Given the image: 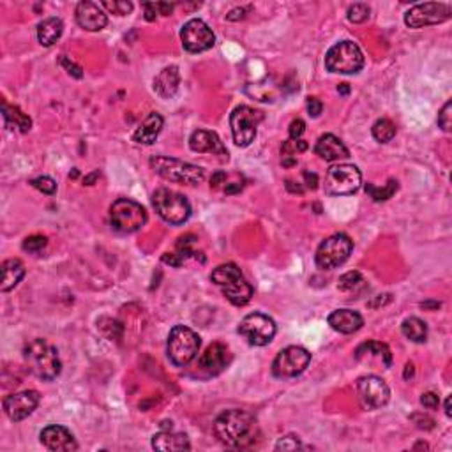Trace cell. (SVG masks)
Returning a JSON list of instances; mask_svg holds the SVG:
<instances>
[{"mask_svg":"<svg viewBox=\"0 0 452 452\" xmlns=\"http://www.w3.org/2000/svg\"><path fill=\"white\" fill-rule=\"evenodd\" d=\"M0 272H2V283H0V290L2 292H9L25 276V267L20 262L18 258H11V260H6L0 267Z\"/></svg>","mask_w":452,"mask_h":452,"instance_id":"cell-28","label":"cell"},{"mask_svg":"<svg viewBox=\"0 0 452 452\" xmlns=\"http://www.w3.org/2000/svg\"><path fill=\"white\" fill-rule=\"evenodd\" d=\"M373 138L380 143H387L396 136V126H394L393 120L389 119H378L377 122L373 124Z\"/></svg>","mask_w":452,"mask_h":452,"instance_id":"cell-33","label":"cell"},{"mask_svg":"<svg viewBox=\"0 0 452 452\" xmlns=\"http://www.w3.org/2000/svg\"><path fill=\"white\" fill-rule=\"evenodd\" d=\"M357 393H359L360 401L366 408H381L389 403L391 389L378 377H364L357 381Z\"/></svg>","mask_w":452,"mask_h":452,"instance_id":"cell-16","label":"cell"},{"mask_svg":"<svg viewBox=\"0 0 452 452\" xmlns=\"http://www.w3.org/2000/svg\"><path fill=\"white\" fill-rule=\"evenodd\" d=\"M64 32V23L59 18H46L38 25V39L43 46L55 45Z\"/></svg>","mask_w":452,"mask_h":452,"instance_id":"cell-30","label":"cell"},{"mask_svg":"<svg viewBox=\"0 0 452 452\" xmlns=\"http://www.w3.org/2000/svg\"><path fill=\"white\" fill-rule=\"evenodd\" d=\"M304 131H306V124H304V120L300 119L292 120L290 129H288V133H290V140H300V136L304 135Z\"/></svg>","mask_w":452,"mask_h":452,"instance_id":"cell-43","label":"cell"},{"mask_svg":"<svg viewBox=\"0 0 452 452\" xmlns=\"http://www.w3.org/2000/svg\"><path fill=\"white\" fill-rule=\"evenodd\" d=\"M326 68L330 73L355 75L364 68V55L355 43L341 41L327 52Z\"/></svg>","mask_w":452,"mask_h":452,"instance_id":"cell-7","label":"cell"},{"mask_svg":"<svg viewBox=\"0 0 452 452\" xmlns=\"http://www.w3.org/2000/svg\"><path fill=\"white\" fill-rule=\"evenodd\" d=\"M189 147L193 152L212 154V156H219L223 161H228V150L223 145L219 136L212 131H205V129L195 131L189 138Z\"/></svg>","mask_w":452,"mask_h":452,"instance_id":"cell-19","label":"cell"},{"mask_svg":"<svg viewBox=\"0 0 452 452\" xmlns=\"http://www.w3.org/2000/svg\"><path fill=\"white\" fill-rule=\"evenodd\" d=\"M263 120V113L251 106H237L230 115L233 142L239 147H249L256 138V127Z\"/></svg>","mask_w":452,"mask_h":452,"instance_id":"cell-10","label":"cell"},{"mask_svg":"<svg viewBox=\"0 0 452 452\" xmlns=\"http://www.w3.org/2000/svg\"><path fill=\"white\" fill-rule=\"evenodd\" d=\"M363 184V173L355 165H336L326 175V193L330 196H348L357 193Z\"/></svg>","mask_w":452,"mask_h":452,"instance_id":"cell-11","label":"cell"},{"mask_svg":"<svg viewBox=\"0 0 452 452\" xmlns=\"http://www.w3.org/2000/svg\"><path fill=\"white\" fill-rule=\"evenodd\" d=\"M23 357H25V363L29 364L30 371L41 380H55L62 371L59 351L45 340H32L30 343H27L23 348Z\"/></svg>","mask_w":452,"mask_h":452,"instance_id":"cell-2","label":"cell"},{"mask_svg":"<svg viewBox=\"0 0 452 452\" xmlns=\"http://www.w3.org/2000/svg\"><path fill=\"white\" fill-rule=\"evenodd\" d=\"M2 117L8 129H18L20 133H29L32 127V120L27 113H23L18 106H9L8 103H2Z\"/></svg>","mask_w":452,"mask_h":452,"instance_id":"cell-29","label":"cell"},{"mask_svg":"<svg viewBox=\"0 0 452 452\" xmlns=\"http://www.w3.org/2000/svg\"><path fill=\"white\" fill-rule=\"evenodd\" d=\"M76 22L82 29L89 30V32H98L108 25V16L98 4L85 0V2H80L76 6Z\"/></svg>","mask_w":452,"mask_h":452,"instance_id":"cell-21","label":"cell"},{"mask_svg":"<svg viewBox=\"0 0 452 452\" xmlns=\"http://www.w3.org/2000/svg\"><path fill=\"white\" fill-rule=\"evenodd\" d=\"M304 179H306V186L309 187V189H316V187H318V177H316V173L304 172Z\"/></svg>","mask_w":452,"mask_h":452,"instance_id":"cell-47","label":"cell"},{"mask_svg":"<svg viewBox=\"0 0 452 452\" xmlns=\"http://www.w3.org/2000/svg\"><path fill=\"white\" fill-rule=\"evenodd\" d=\"M451 115H452V103L447 101L444 105V108L440 110V113H438V126H440L445 133L451 131V126H452Z\"/></svg>","mask_w":452,"mask_h":452,"instance_id":"cell-40","label":"cell"},{"mask_svg":"<svg viewBox=\"0 0 452 452\" xmlns=\"http://www.w3.org/2000/svg\"><path fill=\"white\" fill-rule=\"evenodd\" d=\"M212 283L221 288V292L233 306H246L253 297V286L247 283L244 274L235 263H223L216 267L210 276Z\"/></svg>","mask_w":452,"mask_h":452,"instance_id":"cell-3","label":"cell"},{"mask_svg":"<svg viewBox=\"0 0 452 452\" xmlns=\"http://www.w3.org/2000/svg\"><path fill=\"white\" fill-rule=\"evenodd\" d=\"M311 353L302 347H288L277 353L272 363V373L277 378H293L306 371Z\"/></svg>","mask_w":452,"mask_h":452,"instance_id":"cell-13","label":"cell"},{"mask_svg":"<svg viewBox=\"0 0 452 452\" xmlns=\"http://www.w3.org/2000/svg\"><path fill=\"white\" fill-rule=\"evenodd\" d=\"M99 177V172H94L92 175H89V177H85V179H83V182L87 184V186H92L94 182H96V179H98Z\"/></svg>","mask_w":452,"mask_h":452,"instance_id":"cell-52","label":"cell"},{"mask_svg":"<svg viewBox=\"0 0 452 452\" xmlns=\"http://www.w3.org/2000/svg\"><path fill=\"white\" fill-rule=\"evenodd\" d=\"M445 415H447V417H452V410H451V398H447V401H445Z\"/></svg>","mask_w":452,"mask_h":452,"instance_id":"cell-55","label":"cell"},{"mask_svg":"<svg viewBox=\"0 0 452 452\" xmlns=\"http://www.w3.org/2000/svg\"><path fill=\"white\" fill-rule=\"evenodd\" d=\"M30 186L36 187L38 191L45 193V195H55L57 182L52 177H38V179L30 180Z\"/></svg>","mask_w":452,"mask_h":452,"instance_id":"cell-37","label":"cell"},{"mask_svg":"<svg viewBox=\"0 0 452 452\" xmlns=\"http://www.w3.org/2000/svg\"><path fill=\"white\" fill-rule=\"evenodd\" d=\"M39 438H41V444L53 452H71L78 449V444H76L71 431L66 430L64 426H57V424L45 428Z\"/></svg>","mask_w":452,"mask_h":452,"instance_id":"cell-20","label":"cell"},{"mask_svg":"<svg viewBox=\"0 0 452 452\" xmlns=\"http://www.w3.org/2000/svg\"><path fill=\"white\" fill-rule=\"evenodd\" d=\"M143 9H145V20L147 22H154L157 16V9H156V4H145L143 6Z\"/></svg>","mask_w":452,"mask_h":452,"instance_id":"cell-49","label":"cell"},{"mask_svg":"<svg viewBox=\"0 0 452 452\" xmlns=\"http://www.w3.org/2000/svg\"><path fill=\"white\" fill-rule=\"evenodd\" d=\"M355 359L360 363H380L384 367H391L393 364V353H391L389 347L385 343H378V341H370L357 348L355 351Z\"/></svg>","mask_w":452,"mask_h":452,"instance_id":"cell-22","label":"cell"},{"mask_svg":"<svg viewBox=\"0 0 452 452\" xmlns=\"http://www.w3.org/2000/svg\"><path fill=\"white\" fill-rule=\"evenodd\" d=\"M411 421H414L415 424H417L418 430H433L435 428V421L431 417H428V415H423V414H414L411 415Z\"/></svg>","mask_w":452,"mask_h":452,"instance_id":"cell-42","label":"cell"},{"mask_svg":"<svg viewBox=\"0 0 452 452\" xmlns=\"http://www.w3.org/2000/svg\"><path fill=\"white\" fill-rule=\"evenodd\" d=\"M452 9L449 4H442V2H424V4H417L411 9H408L404 15V23L410 29H423V27L438 25L451 18Z\"/></svg>","mask_w":452,"mask_h":452,"instance_id":"cell-14","label":"cell"},{"mask_svg":"<svg viewBox=\"0 0 452 452\" xmlns=\"http://www.w3.org/2000/svg\"><path fill=\"white\" fill-rule=\"evenodd\" d=\"M304 150H307V143L304 142V140H288V142H284L283 147H281V154H283V165L286 166V168H290V166H296L297 159L293 156H296V154L304 152Z\"/></svg>","mask_w":452,"mask_h":452,"instance_id":"cell-32","label":"cell"},{"mask_svg":"<svg viewBox=\"0 0 452 452\" xmlns=\"http://www.w3.org/2000/svg\"><path fill=\"white\" fill-rule=\"evenodd\" d=\"M214 433L217 440L230 449H246L256 440V423L254 417L246 410H226L216 418Z\"/></svg>","mask_w":452,"mask_h":452,"instance_id":"cell-1","label":"cell"},{"mask_svg":"<svg viewBox=\"0 0 452 452\" xmlns=\"http://www.w3.org/2000/svg\"><path fill=\"white\" fill-rule=\"evenodd\" d=\"M398 180L391 179L389 182L385 184V186L378 187L374 184H366V193L374 200V202H385V200L393 198L394 193L398 191Z\"/></svg>","mask_w":452,"mask_h":452,"instance_id":"cell-34","label":"cell"},{"mask_svg":"<svg viewBox=\"0 0 452 452\" xmlns=\"http://www.w3.org/2000/svg\"><path fill=\"white\" fill-rule=\"evenodd\" d=\"M314 152H316V156H320L321 159L326 161H340L350 157V152H348V149L344 147V143L334 135L320 136L316 145H314Z\"/></svg>","mask_w":452,"mask_h":452,"instance_id":"cell-24","label":"cell"},{"mask_svg":"<svg viewBox=\"0 0 452 452\" xmlns=\"http://www.w3.org/2000/svg\"><path fill=\"white\" fill-rule=\"evenodd\" d=\"M421 403H423V407L428 408V410H437V408L440 407V398L435 393H424L423 396H421Z\"/></svg>","mask_w":452,"mask_h":452,"instance_id":"cell-44","label":"cell"},{"mask_svg":"<svg viewBox=\"0 0 452 452\" xmlns=\"http://www.w3.org/2000/svg\"><path fill=\"white\" fill-rule=\"evenodd\" d=\"M391 302V296L389 293H385V296H377V299L373 300V302H370L367 306L370 307H378V306H384V304Z\"/></svg>","mask_w":452,"mask_h":452,"instance_id":"cell-51","label":"cell"},{"mask_svg":"<svg viewBox=\"0 0 452 452\" xmlns=\"http://www.w3.org/2000/svg\"><path fill=\"white\" fill-rule=\"evenodd\" d=\"M239 333L253 347H265L276 336V321L263 313H251L240 321Z\"/></svg>","mask_w":452,"mask_h":452,"instance_id":"cell-12","label":"cell"},{"mask_svg":"<svg viewBox=\"0 0 452 452\" xmlns=\"http://www.w3.org/2000/svg\"><path fill=\"white\" fill-rule=\"evenodd\" d=\"M180 41L189 53H202L212 48L214 43H216V36L203 20L193 18L184 23L182 30H180Z\"/></svg>","mask_w":452,"mask_h":452,"instance_id":"cell-15","label":"cell"},{"mask_svg":"<svg viewBox=\"0 0 452 452\" xmlns=\"http://www.w3.org/2000/svg\"><path fill=\"white\" fill-rule=\"evenodd\" d=\"M60 64H62L64 68H66V71H68L71 76H75V78L78 80L83 78V69L80 68V66H76L75 62H71L68 57H62V59H60Z\"/></svg>","mask_w":452,"mask_h":452,"instance_id":"cell-45","label":"cell"},{"mask_svg":"<svg viewBox=\"0 0 452 452\" xmlns=\"http://www.w3.org/2000/svg\"><path fill=\"white\" fill-rule=\"evenodd\" d=\"M360 283H363V274H360L359 270H350V272L343 274V276L340 277L337 286H340V290H343V292H348V290H353L355 286H359Z\"/></svg>","mask_w":452,"mask_h":452,"instance_id":"cell-35","label":"cell"},{"mask_svg":"<svg viewBox=\"0 0 452 452\" xmlns=\"http://www.w3.org/2000/svg\"><path fill=\"white\" fill-rule=\"evenodd\" d=\"M329 326L333 327L336 333L341 334H353L359 329H363L364 326V318L360 316L357 311L351 309H337L333 311L329 314Z\"/></svg>","mask_w":452,"mask_h":452,"instance_id":"cell-23","label":"cell"},{"mask_svg":"<svg viewBox=\"0 0 452 452\" xmlns=\"http://www.w3.org/2000/svg\"><path fill=\"white\" fill-rule=\"evenodd\" d=\"M163 117L159 113H150L145 120L142 122V126L138 127L133 135V142L140 143V145H152L159 136L161 129H163Z\"/></svg>","mask_w":452,"mask_h":452,"instance_id":"cell-25","label":"cell"},{"mask_svg":"<svg viewBox=\"0 0 452 452\" xmlns=\"http://www.w3.org/2000/svg\"><path fill=\"white\" fill-rule=\"evenodd\" d=\"M179 83H180L179 69H177L175 66H172V68H165L159 75L156 76V80H154V90L157 92V96L168 99V98H173V96L177 94V90H179Z\"/></svg>","mask_w":452,"mask_h":452,"instance_id":"cell-26","label":"cell"},{"mask_svg":"<svg viewBox=\"0 0 452 452\" xmlns=\"http://www.w3.org/2000/svg\"><path fill=\"white\" fill-rule=\"evenodd\" d=\"M244 16H246V9L239 8V9H233V11H230L228 15H226V20H230V22H237V20H242Z\"/></svg>","mask_w":452,"mask_h":452,"instance_id":"cell-48","label":"cell"},{"mask_svg":"<svg viewBox=\"0 0 452 452\" xmlns=\"http://www.w3.org/2000/svg\"><path fill=\"white\" fill-rule=\"evenodd\" d=\"M410 377H414V364L411 363H408L407 364V370H404V378H410Z\"/></svg>","mask_w":452,"mask_h":452,"instance_id":"cell-53","label":"cell"},{"mask_svg":"<svg viewBox=\"0 0 452 452\" xmlns=\"http://www.w3.org/2000/svg\"><path fill=\"white\" fill-rule=\"evenodd\" d=\"M323 110V105H321L320 99L316 98H309L307 99V112H309L311 117H318Z\"/></svg>","mask_w":452,"mask_h":452,"instance_id":"cell-46","label":"cell"},{"mask_svg":"<svg viewBox=\"0 0 452 452\" xmlns=\"http://www.w3.org/2000/svg\"><path fill=\"white\" fill-rule=\"evenodd\" d=\"M421 306H423L424 309H437V307H440V302H423Z\"/></svg>","mask_w":452,"mask_h":452,"instance_id":"cell-54","label":"cell"},{"mask_svg":"<svg viewBox=\"0 0 452 452\" xmlns=\"http://www.w3.org/2000/svg\"><path fill=\"white\" fill-rule=\"evenodd\" d=\"M200 336L193 329L186 326H175L170 330L168 344H166V351L168 357L175 366L182 367L187 366L191 360H195L200 350Z\"/></svg>","mask_w":452,"mask_h":452,"instance_id":"cell-5","label":"cell"},{"mask_svg":"<svg viewBox=\"0 0 452 452\" xmlns=\"http://www.w3.org/2000/svg\"><path fill=\"white\" fill-rule=\"evenodd\" d=\"M351 249H353V242H351L350 237L344 235V233H336L318 246L314 262H316L318 269L333 270L347 262L351 254Z\"/></svg>","mask_w":452,"mask_h":452,"instance_id":"cell-9","label":"cell"},{"mask_svg":"<svg viewBox=\"0 0 452 452\" xmlns=\"http://www.w3.org/2000/svg\"><path fill=\"white\" fill-rule=\"evenodd\" d=\"M110 223L120 233H135L147 223V212L138 202L120 198L110 209Z\"/></svg>","mask_w":452,"mask_h":452,"instance_id":"cell-8","label":"cell"},{"mask_svg":"<svg viewBox=\"0 0 452 452\" xmlns=\"http://www.w3.org/2000/svg\"><path fill=\"white\" fill-rule=\"evenodd\" d=\"M103 8H106L108 11H112L113 15H129L133 11L131 2H126V0H115V2H103Z\"/></svg>","mask_w":452,"mask_h":452,"instance_id":"cell-38","label":"cell"},{"mask_svg":"<svg viewBox=\"0 0 452 452\" xmlns=\"http://www.w3.org/2000/svg\"><path fill=\"white\" fill-rule=\"evenodd\" d=\"M370 6L366 4H353L348 8V20L351 23H364L370 18Z\"/></svg>","mask_w":452,"mask_h":452,"instance_id":"cell-36","label":"cell"},{"mask_svg":"<svg viewBox=\"0 0 452 452\" xmlns=\"http://www.w3.org/2000/svg\"><path fill=\"white\" fill-rule=\"evenodd\" d=\"M230 360H232V355H230L228 348L224 347L223 343H212L207 348L205 353L200 357L198 367L207 377H216V374L223 373L226 370Z\"/></svg>","mask_w":452,"mask_h":452,"instance_id":"cell-18","label":"cell"},{"mask_svg":"<svg viewBox=\"0 0 452 452\" xmlns=\"http://www.w3.org/2000/svg\"><path fill=\"white\" fill-rule=\"evenodd\" d=\"M337 90H340L341 94H348L350 92V87H348V83H341V85L337 87Z\"/></svg>","mask_w":452,"mask_h":452,"instance_id":"cell-56","label":"cell"},{"mask_svg":"<svg viewBox=\"0 0 452 452\" xmlns=\"http://www.w3.org/2000/svg\"><path fill=\"white\" fill-rule=\"evenodd\" d=\"M297 449H302V444L297 437L293 435H288V437L281 438L276 444V451H297Z\"/></svg>","mask_w":452,"mask_h":452,"instance_id":"cell-41","label":"cell"},{"mask_svg":"<svg viewBox=\"0 0 452 452\" xmlns=\"http://www.w3.org/2000/svg\"><path fill=\"white\" fill-rule=\"evenodd\" d=\"M39 400H41V396L36 391H23V393L11 394L4 400V411L11 421L20 423L38 408Z\"/></svg>","mask_w":452,"mask_h":452,"instance_id":"cell-17","label":"cell"},{"mask_svg":"<svg viewBox=\"0 0 452 452\" xmlns=\"http://www.w3.org/2000/svg\"><path fill=\"white\" fill-rule=\"evenodd\" d=\"M401 333L414 343H424L428 337V326L421 318L410 316L401 323Z\"/></svg>","mask_w":452,"mask_h":452,"instance_id":"cell-31","label":"cell"},{"mask_svg":"<svg viewBox=\"0 0 452 452\" xmlns=\"http://www.w3.org/2000/svg\"><path fill=\"white\" fill-rule=\"evenodd\" d=\"M46 244H48L46 242V237L32 235L23 240V249L29 251V253H39V251L45 249Z\"/></svg>","mask_w":452,"mask_h":452,"instance_id":"cell-39","label":"cell"},{"mask_svg":"<svg viewBox=\"0 0 452 452\" xmlns=\"http://www.w3.org/2000/svg\"><path fill=\"white\" fill-rule=\"evenodd\" d=\"M150 168L163 179L170 180V182L196 186V184H200L205 179V172L200 166L189 165V163L166 156H154L150 159Z\"/></svg>","mask_w":452,"mask_h":452,"instance_id":"cell-4","label":"cell"},{"mask_svg":"<svg viewBox=\"0 0 452 452\" xmlns=\"http://www.w3.org/2000/svg\"><path fill=\"white\" fill-rule=\"evenodd\" d=\"M152 205L161 219H165L170 224H184L191 217V205L186 196L179 195L175 191L161 187L154 191Z\"/></svg>","mask_w":452,"mask_h":452,"instance_id":"cell-6","label":"cell"},{"mask_svg":"<svg viewBox=\"0 0 452 452\" xmlns=\"http://www.w3.org/2000/svg\"><path fill=\"white\" fill-rule=\"evenodd\" d=\"M156 9H157V15L168 16V15H172L173 4H165V2H157Z\"/></svg>","mask_w":452,"mask_h":452,"instance_id":"cell-50","label":"cell"},{"mask_svg":"<svg viewBox=\"0 0 452 452\" xmlns=\"http://www.w3.org/2000/svg\"><path fill=\"white\" fill-rule=\"evenodd\" d=\"M152 447L156 451L173 452V451H189L191 444L186 435L172 433V431H161L152 437Z\"/></svg>","mask_w":452,"mask_h":452,"instance_id":"cell-27","label":"cell"}]
</instances>
